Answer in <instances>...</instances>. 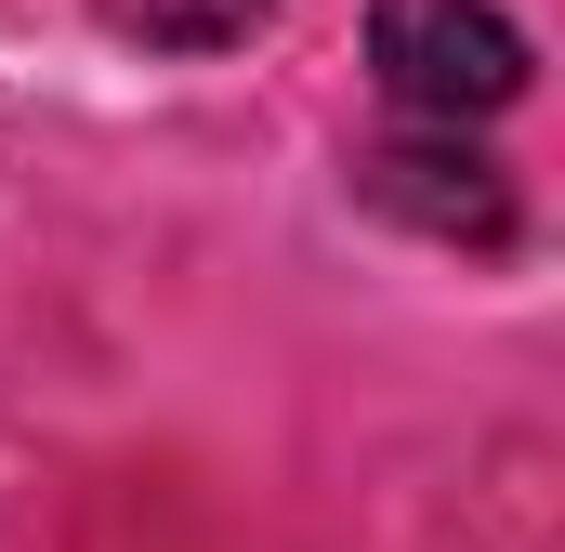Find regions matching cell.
Wrapping results in <instances>:
<instances>
[{
  "label": "cell",
  "mask_w": 565,
  "mask_h": 552,
  "mask_svg": "<svg viewBox=\"0 0 565 552\" xmlns=\"http://www.w3.org/2000/svg\"><path fill=\"white\" fill-rule=\"evenodd\" d=\"M369 66L434 132H460V119L526 93V40H513L500 0H369Z\"/></svg>",
  "instance_id": "obj_1"
},
{
  "label": "cell",
  "mask_w": 565,
  "mask_h": 552,
  "mask_svg": "<svg viewBox=\"0 0 565 552\" xmlns=\"http://www.w3.org/2000/svg\"><path fill=\"white\" fill-rule=\"evenodd\" d=\"M355 184H369L382 211H408L422 237H473V251H500V237H513V184H500V171H487L460 132L369 145V158H355Z\"/></svg>",
  "instance_id": "obj_2"
},
{
  "label": "cell",
  "mask_w": 565,
  "mask_h": 552,
  "mask_svg": "<svg viewBox=\"0 0 565 552\" xmlns=\"http://www.w3.org/2000/svg\"><path fill=\"white\" fill-rule=\"evenodd\" d=\"M277 0H106V26H132L158 53H224V40H250Z\"/></svg>",
  "instance_id": "obj_3"
}]
</instances>
